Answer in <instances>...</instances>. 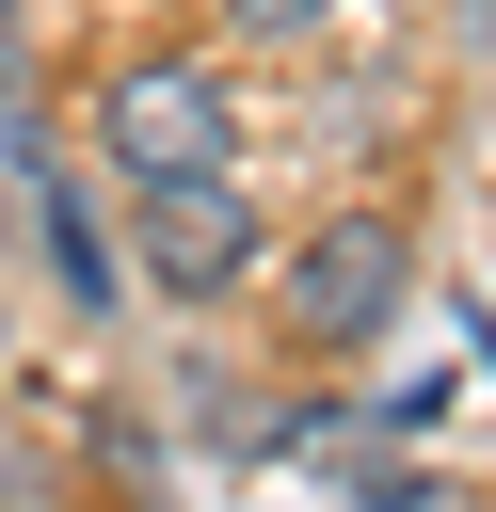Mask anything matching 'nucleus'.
I'll use <instances>...</instances> for the list:
<instances>
[{"mask_svg": "<svg viewBox=\"0 0 496 512\" xmlns=\"http://www.w3.org/2000/svg\"><path fill=\"white\" fill-rule=\"evenodd\" d=\"M80 128H96V176H112V192L240 176V96H224V64H112Z\"/></svg>", "mask_w": 496, "mask_h": 512, "instance_id": "obj_1", "label": "nucleus"}, {"mask_svg": "<svg viewBox=\"0 0 496 512\" xmlns=\"http://www.w3.org/2000/svg\"><path fill=\"white\" fill-rule=\"evenodd\" d=\"M400 304H416V224H400V208H336L320 240L272 256V320H288L304 352H384Z\"/></svg>", "mask_w": 496, "mask_h": 512, "instance_id": "obj_2", "label": "nucleus"}, {"mask_svg": "<svg viewBox=\"0 0 496 512\" xmlns=\"http://www.w3.org/2000/svg\"><path fill=\"white\" fill-rule=\"evenodd\" d=\"M128 272L208 320V304H240V288L272 272V208H256L240 176H160V192H128Z\"/></svg>", "mask_w": 496, "mask_h": 512, "instance_id": "obj_3", "label": "nucleus"}, {"mask_svg": "<svg viewBox=\"0 0 496 512\" xmlns=\"http://www.w3.org/2000/svg\"><path fill=\"white\" fill-rule=\"evenodd\" d=\"M32 240H48V288H64L80 320H112V304H128V272H112V240H96L80 176H48V160H32Z\"/></svg>", "mask_w": 496, "mask_h": 512, "instance_id": "obj_4", "label": "nucleus"}, {"mask_svg": "<svg viewBox=\"0 0 496 512\" xmlns=\"http://www.w3.org/2000/svg\"><path fill=\"white\" fill-rule=\"evenodd\" d=\"M208 16H224L240 48H320V32H336V0H208Z\"/></svg>", "mask_w": 496, "mask_h": 512, "instance_id": "obj_5", "label": "nucleus"}, {"mask_svg": "<svg viewBox=\"0 0 496 512\" xmlns=\"http://www.w3.org/2000/svg\"><path fill=\"white\" fill-rule=\"evenodd\" d=\"M448 32H464V48H480V64H496V0H448Z\"/></svg>", "mask_w": 496, "mask_h": 512, "instance_id": "obj_6", "label": "nucleus"}, {"mask_svg": "<svg viewBox=\"0 0 496 512\" xmlns=\"http://www.w3.org/2000/svg\"><path fill=\"white\" fill-rule=\"evenodd\" d=\"M0 96H16V16H0Z\"/></svg>", "mask_w": 496, "mask_h": 512, "instance_id": "obj_7", "label": "nucleus"}, {"mask_svg": "<svg viewBox=\"0 0 496 512\" xmlns=\"http://www.w3.org/2000/svg\"><path fill=\"white\" fill-rule=\"evenodd\" d=\"M384 16H432V0H384Z\"/></svg>", "mask_w": 496, "mask_h": 512, "instance_id": "obj_8", "label": "nucleus"}, {"mask_svg": "<svg viewBox=\"0 0 496 512\" xmlns=\"http://www.w3.org/2000/svg\"><path fill=\"white\" fill-rule=\"evenodd\" d=\"M0 336H16V304H0Z\"/></svg>", "mask_w": 496, "mask_h": 512, "instance_id": "obj_9", "label": "nucleus"}]
</instances>
